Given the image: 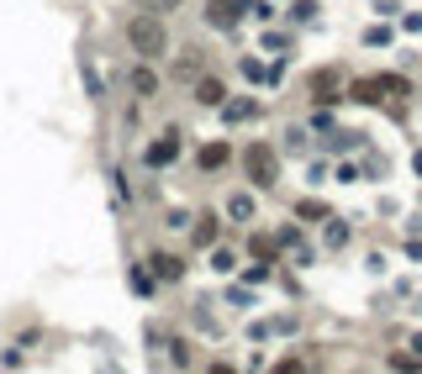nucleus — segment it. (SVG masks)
Masks as SVG:
<instances>
[{
  "label": "nucleus",
  "instance_id": "nucleus-1",
  "mask_svg": "<svg viewBox=\"0 0 422 374\" xmlns=\"http://www.w3.org/2000/svg\"><path fill=\"white\" fill-rule=\"evenodd\" d=\"M127 48L143 53V59H158V53H169V26L158 22L153 11H148V16H133V22H127Z\"/></svg>",
  "mask_w": 422,
  "mask_h": 374
},
{
  "label": "nucleus",
  "instance_id": "nucleus-2",
  "mask_svg": "<svg viewBox=\"0 0 422 374\" xmlns=\"http://www.w3.org/2000/svg\"><path fill=\"white\" fill-rule=\"evenodd\" d=\"M243 169H248L253 185H275V180H280V158H275V148L253 143L248 153H243Z\"/></svg>",
  "mask_w": 422,
  "mask_h": 374
},
{
  "label": "nucleus",
  "instance_id": "nucleus-3",
  "mask_svg": "<svg viewBox=\"0 0 422 374\" xmlns=\"http://www.w3.org/2000/svg\"><path fill=\"white\" fill-rule=\"evenodd\" d=\"M174 153H180V137L169 132V137H158V143H148V169H164V164H174Z\"/></svg>",
  "mask_w": 422,
  "mask_h": 374
},
{
  "label": "nucleus",
  "instance_id": "nucleus-4",
  "mask_svg": "<svg viewBox=\"0 0 422 374\" xmlns=\"http://www.w3.org/2000/svg\"><path fill=\"white\" fill-rule=\"evenodd\" d=\"M195 100H201V106H222V100H227V85H222L217 74H206L201 85H195Z\"/></svg>",
  "mask_w": 422,
  "mask_h": 374
},
{
  "label": "nucleus",
  "instance_id": "nucleus-5",
  "mask_svg": "<svg viewBox=\"0 0 422 374\" xmlns=\"http://www.w3.org/2000/svg\"><path fill=\"white\" fill-rule=\"evenodd\" d=\"M206 22H211V26H232V22H238V6H232V0H217V6H206Z\"/></svg>",
  "mask_w": 422,
  "mask_h": 374
},
{
  "label": "nucleus",
  "instance_id": "nucleus-6",
  "mask_svg": "<svg viewBox=\"0 0 422 374\" xmlns=\"http://www.w3.org/2000/svg\"><path fill=\"white\" fill-rule=\"evenodd\" d=\"M148 264H153L158 279H180V274H185V264H180V258H169V254H153Z\"/></svg>",
  "mask_w": 422,
  "mask_h": 374
},
{
  "label": "nucleus",
  "instance_id": "nucleus-7",
  "mask_svg": "<svg viewBox=\"0 0 422 374\" xmlns=\"http://www.w3.org/2000/svg\"><path fill=\"white\" fill-rule=\"evenodd\" d=\"M133 90H137L143 100H148V95H158V74H153V69H133Z\"/></svg>",
  "mask_w": 422,
  "mask_h": 374
},
{
  "label": "nucleus",
  "instance_id": "nucleus-8",
  "mask_svg": "<svg viewBox=\"0 0 422 374\" xmlns=\"http://www.w3.org/2000/svg\"><path fill=\"white\" fill-rule=\"evenodd\" d=\"M222 111H227V121H253V116H259L253 100H222Z\"/></svg>",
  "mask_w": 422,
  "mask_h": 374
},
{
  "label": "nucleus",
  "instance_id": "nucleus-9",
  "mask_svg": "<svg viewBox=\"0 0 422 374\" xmlns=\"http://www.w3.org/2000/svg\"><path fill=\"white\" fill-rule=\"evenodd\" d=\"M227 164V143H206L201 148V169H222Z\"/></svg>",
  "mask_w": 422,
  "mask_h": 374
},
{
  "label": "nucleus",
  "instance_id": "nucleus-10",
  "mask_svg": "<svg viewBox=\"0 0 422 374\" xmlns=\"http://www.w3.org/2000/svg\"><path fill=\"white\" fill-rule=\"evenodd\" d=\"M227 217L232 221H248L253 217V195H232V201H227Z\"/></svg>",
  "mask_w": 422,
  "mask_h": 374
},
{
  "label": "nucleus",
  "instance_id": "nucleus-11",
  "mask_svg": "<svg viewBox=\"0 0 422 374\" xmlns=\"http://www.w3.org/2000/svg\"><path fill=\"white\" fill-rule=\"evenodd\" d=\"M312 90H317V100H322V106H327V100H338V95H333V90H338V79H333V74H317V79H312Z\"/></svg>",
  "mask_w": 422,
  "mask_h": 374
},
{
  "label": "nucleus",
  "instance_id": "nucleus-12",
  "mask_svg": "<svg viewBox=\"0 0 422 374\" xmlns=\"http://www.w3.org/2000/svg\"><path fill=\"white\" fill-rule=\"evenodd\" d=\"M296 217H306V221H322V217H327V205H322V201H301V205H296Z\"/></svg>",
  "mask_w": 422,
  "mask_h": 374
},
{
  "label": "nucleus",
  "instance_id": "nucleus-13",
  "mask_svg": "<svg viewBox=\"0 0 422 374\" xmlns=\"http://www.w3.org/2000/svg\"><path fill=\"white\" fill-rule=\"evenodd\" d=\"M195 242H206V248L217 242V217H206V227H195Z\"/></svg>",
  "mask_w": 422,
  "mask_h": 374
},
{
  "label": "nucleus",
  "instance_id": "nucleus-14",
  "mask_svg": "<svg viewBox=\"0 0 422 374\" xmlns=\"http://www.w3.org/2000/svg\"><path fill=\"white\" fill-rule=\"evenodd\" d=\"M243 74H248V79H269V69H264V63H253V59H243Z\"/></svg>",
  "mask_w": 422,
  "mask_h": 374
},
{
  "label": "nucleus",
  "instance_id": "nucleus-15",
  "mask_svg": "<svg viewBox=\"0 0 422 374\" xmlns=\"http://www.w3.org/2000/svg\"><path fill=\"white\" fill-rule=\"evenodd\" d=\"M327 242H333V248H338V242H349V227H343V221H333V227H327Z\"/></svg>",
  "mask_w": 422,
  "mask_h": 374
},
{
  "label": "nucleus",
  "instance_id": "nucleus-16",
  "mask_svg": "<svg viewBox=\"0 0 422 374\" xmlns=\"http://www.w3.org/2000/svg\"><path fill=\"white\" fill-rule=\"evenodd\" d=\"M143 6H148V11H153V16H158V11H174L180 0H143Z\"/></svg>",
  "mask_w": 422,
  "mask_h": 374
}]
</instances>
